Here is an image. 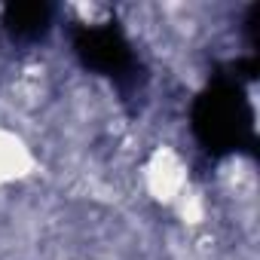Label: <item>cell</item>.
Returning a JSON list of instances; mask_svg holds the SVG:
<instances>
[{
	"label": "cell",
	"instance_id": "cell-1",
	"mask_svg": "<svg viewBox=\"0 0 260 260\" xmlns=\"http://www.w3.org/2000/svg\"><path fill=\"white\" fill-rule=\"evenodd\" d=\"M46 19H49V10H46V7L28 4V7H13L7 25H10L16 34H37V31L46 28Z\"/></svg>",
	"mask_w": 260,
	"mask_h": 260
}]
</instances>
